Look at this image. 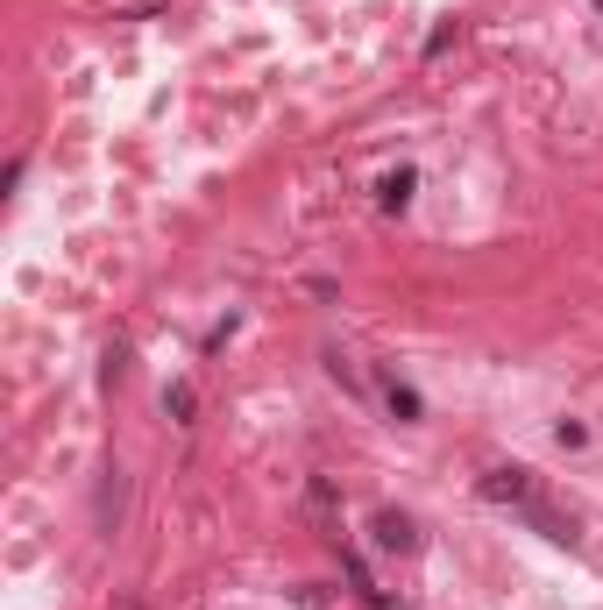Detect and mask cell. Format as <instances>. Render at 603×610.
<instances>
[{"instance_id": "obj_1", "label": "cell", "mask_w": 603, "mask_h": 610, "mask_svg": "<svg viewBox=\"0 0 603 610\" xmlns=\"http://www.w3.org/2000/svg\"><path fill=\"white\" fill-rule=\"evenodd\" d=\"M483 497H490V504H511V511H525V504H533L540 490H533V469H490V476H483Z\"/></svg>"}, {"instance_id": "obj_3", "label": "cell", "mask_w": 603, "mask_h": 610, "mask_svg": "<svg viewBox=\"0 0 603 610\" xmlns=\"http://www.w3.org/2000/svg\"><path fill=\"white\" fill-rule=\"evenodd\" d=\"M412 192H419V171H412V164H398V171H384V185H376V199H384L391 213H398V206H412Z\"/></svg>"}, {"instance_id": "obj_4", "label": "cell", "mask_w": 603, "mask_h": 610, "mask_svg": "<svg viewBox=\"0 0 603 610\" xmlns=\"http://www.w3.org/2000/svg\"><path fill=\"white\" fill-rule=\"evenodd\" d=\"M384 405H391V419H405V426L419 419V391H412V384H398V376L384 384Z\"/></svg>"}, {"instance_id": "obj_5", "label": "cell", "mask_w": 603, "mask_h": 610, "mask_svg": "<svg viewBox=\"0 0 603 610\" xmlns=\"http://www.w3.org/2000/svg\"><path fill=\"white\" fill-rule=\"evenodd\" d=\"M164 412H171L178 426H192V412H199V391H192V384H171V391H164Z\"/></svg>"}, {"instance_id": "obj_6", "label": "cell", "mask_w": 603, "mask_h": 610, "mask_svg": "<svg viewBox=\"0 0 603 610\" xmlns=\"http://www.w3.org/2000/svg\"><path fill=\"white\" fill-rule=\"evenodd\" d=\"M596 8H603V0H596Z\"/></svg>"}, {"instance_id": "obj_2", "label": "cell", "mask_w": 603, "mask_h": 610, "mask_svg": "<svg viewBox=\"0 0 603 610\" xmlns=\"http://www.w3.org/2000/svg\"><path fill=\"white\" fill-rule=\"evenodd\" d=\"M376 547H391V554H412L419 547V525L405 511H376Z\"/></svg>"}]
</instances>
